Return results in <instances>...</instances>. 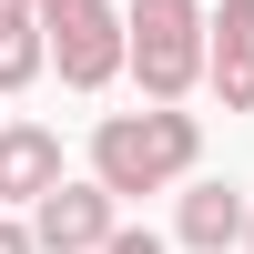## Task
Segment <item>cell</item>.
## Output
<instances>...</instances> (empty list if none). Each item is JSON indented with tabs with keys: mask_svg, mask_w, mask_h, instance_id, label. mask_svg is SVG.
<instances>
[{
	"mask_svg": "<svg viewBox=\"0 0 254 254\" xmlns=\"http://www.w3.org/2000/svg\"><path fill=\"white\" fill-rule=\"evenodd\" d=\"M0 254H41V244H31V224H0Z\"/></svg>",
	"mask_w": 254,
	"mask_h": 254,
	"instance_id": "cell-10",
	"label": "cell"
},
{
	"mask_svg": "<svg viewBox=\"0 0 254 254\" xmlns=\"http://www.w3.org/2000/svg\"><path fill=\"white\" fill-rule=\"evenodd\" d=\"M244 244H254V214H244Z\"/></svg>",
	"mask_w": 254,
	"mask_h": 254,
	"instance_id": "cell-11",
	"label": "cell"
},
{
	"mask_svg": "<svg viewBox=\"0 0 254 254\" xmlns=\"http://www.w3.org/2000/svg\"><path fill=\"white\" fill-rule=\"evenodd\" d=\"M41 0H0V92H20V81H41Z\"/></svg>",
	"mask_w": 254,
	"mask_h": 254,
	"instance_id": "cell-8",
	"label": "cell"
},
{
	"mask_svg": "<svg viewBox=\"0 0 254 254\" xmlns=\"http://www.w3.org/2000/svg\"><path fill=\"white\" fill-rule=\"evenodd\" d=\"M244 214H254V203L234 193V183H193L183 214H173V244L183 254H224V244H244Z\"/></svg>",
	"mask_w": 254,
	"mask_h": 254,
	"instance_id": "cell-7",
	"label": "cell"
},
{
	"mask_svg": "<svg viewBox=\"0 0 254 254\" xmlns=\"http://www.w3.org/2000/svg\"><path fill=\"white\" fill-rule=\"evenodd\" d=\"M203 81L224 92V112H254V0L203 10Z\"/></svg>",
	"mask_w": 254,
	"mask_h": 254,
	"instance_id": "cell-5",
	"label": "cell"
},
{
	"mask_svg": "<svg viewBox=\"0 0 254 254\" xmlns=\"http://www.w3.org/2000/svg\"><path fill=\"white\" fill-rule=\"evenodd\" d=\"M41 51L61 61L71 92H102L122 71V10L112 0H41Z\"/></svg>",
	"mask_w": 254,
	"mask_h": 254,
	"instance_id": "cell-3",
	"label": "cell"
},
{
	"mask_svg": "<svg viewBox=\"0 0 254 254\" xmlns=\"http://www.w3.org/2000/svg\"><path fill=\"white\" fill-rule=\"evenodd\" d=\"M92 254H173V244H163V234H142V224H112Z\"/></svg>",
	"mask_w": 254,
	"mask_h": 254,
	"instance_id": "cell-9",
	"label": "cell"
},
{
	"mask_svg": "<svg viewBox=\"0 0 254 254\" xmlns=\"http://www.w3.org/2000/svg\"><path fill=\"white\" fill-rule=\"evenodd\" d=\"M112 224H122V193H112V183H71V173H61L51 193H31V244L41 254H92Z\"/></svg>",
	"mask_w": 254,
	"mask_h": 254,
	"instance_id": "cell-4",
	"label": "cell"
},
{
	"mask_svg": "<svg viewBox=\"0 0 254 254\" xmlns=\"http://www.w3.org/2000/svg\"><path fill=\"white\" fill-rule=\"evenodd\" d=\"M203 163V122L183 102H153V112H102L92 122V183L112 193H163Z\"/></svg>",
	"mask_w": 254,
	"mask_h": 254,
	"instance_id": "cell-1",
	"label": "cell"
},
{
	"mask_svg": "<svg viewBox=\"0 0 254 254\" xmlns=\"http://www.w3.org/2000/svg\"><path fill=\"white\" fill-rule=\"evenodd\" d=\"M122 71L142 102H183L203 81V0H132L122 10Z\"/></svg>",
	"mask_w": 254,
	"mask_h": 254,
	"instance_id": "cell-2",
	"label": "cell"
},
{
	"mask_svg": "<svg viewBox=\"0 0 254 254\" xmlns=\"http://www.w3.org/2000/svg\"><path fill=\"white\" fill-rule=\"evenodd\" d=\"M61 183V132L51 122H0V203H31Z\"/></svg>",
	"mask_w": 254,
	"mask_h": 254,
	"instance_id": "cell-6",
	"label": "cell"
}]
</instances>
